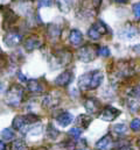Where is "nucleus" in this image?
I'll return each mask as SVG.
<instances>
[{"mask_svg":"<svg viewBox=\"0 0 140 150\" xmlns=\"http://www.w3.org/2000/svg\"><path fill=\"white\" fill-rule=\"evenodd\" d=\"M69 42L74 47H79L83 44V34L78 29H72L69 34Z\"/></svg>","mask_w":140,"mask_h":150,"instance_id":"2eb2a0df","label":"nucleus"},{"mask_svg":"<svg viewBox=\"0 0 140 150\" xmlns=\"http://www.w3.org/2000/svg\"><path fill=\"white\" fill-rule=\"evenodd\" d=\"M82 132H83L82 128H79V127H74V128H71L69 132H68V134H69V136L74 137L75 140H78V139L81 137Z\"/></svg>","mask_w":140,"mask_h":150,"instance_id":"393cba45","label":"nucleus"},{"mask_svg":"<svg viewBox=\"0 0 140 150\" xmlns=\"http://www.w3.org/2000/svg\"><path fill=\"white\" fill-rule=\"evenodd\" d=\"M46 134H47V137L49 140H56L59 137V135H60V132L53 123H48L47 125V129H46Z\"/></svg>","mask_w":140,"mask_h":150,"instance_id":"6ab92c4d","label":"nucleus"},{"mask_svg":"<svg viewBox=\"0 0 140 150\" xmlns=\"http://www.w3.org/2000/svg\"><path fill=\"white\" fill-rule=\"evenodd\" d=\"M107 32H109L107 26L105 25L103 21L98 20V21H96V22L89 28V30H88V36H89V38H91L92 41H97V40H99V38H102L103 35L107 34Z\"/></svg>","mask_w":140,"mask_h":150,"instance_id":"20e7f679","label":"nucleus"},{"mask_svg":"<svg viewBox=\"0 0 140 150\" xmlns=\"http://www.w3.org/2000/svg\"><path fill=\"white\" fill-rule=\"evenodd\" d=\"M120 111L113 106H106L104 107L101 113H99V117L104 121H107V122H111L113 120H116L119 115H120Z\"/></svg>","mask_w":140,"mask_h":150,"instance_id":"423d86ee","label":"nucleus"},{"mask_svg":"<svg viewBox=\"0 0 140 150\" xmlns=\"http://www.w3.org/2000/svg\"><path fill=\"white\" fill-rule=\"evenodd\" d=\"M16 20H18V15L13 11L6 9L5 13H4V28L7 29V27L12 26Z\"/></svg>","mask_w":140,"mask_h":150,"instance_id":"f3484780","label":"nucleus"},{"mask_svg":"<svg viewBox=\"0 0 140 150\" xmlns=\"http://www.w3.org/2000/svg\"><path fill=\"white\" fill-rule=\"evenodd\" d=\"M0 150H6V144L0 140Z\"/></svg>","mask_w":140,"mask_h":150,"instance_id":"473e14b6","label":"nucleus"},{"mask_svg":"<svg viewBox=\"0 0 140 150\" xmlns=\"http://www.w3.org/2000/svg\"><path fill=\"white\" fill-rule=\"evenodd\" d=\"M72 72L69 71V70H66V71H63L62 74H60V75L56 77V79H55V84L57 85V86H60V87H66V86H68L70 83L72 81Z\"/></svg>","mask_w":140,"mask_h":150,"instance_id":"9b49d317","label":"nucleus"},{"mask_svg":"<svg viewBox=\"0 0 140 150\" xmlns=\"http://www.w3.org/2000/svg\"><path fill=\"white\" fill-rule=\"evenodd\" d=\"M112 147H113V137L111 134H106L95 146L96 150H111Z\"/></svg>","mask_w":140,"mask_h":150,"instance_id":"f8f14e48","label":"nucleus"},{"mask_svg":"<svg viewBox=\"0 0 140 150\" xmlns=\"http://www.w3.org/2000/svg\"><path fill=\"white\" fill-rule=\"evenodd\" d=\"M71 59H72V54L68 50H60V51L55 52V55H54V61L60 67L68 65L71 62Z\"/></svg>","mask_w":140,"mask_h":150,"instance_id":"0eeeda50","label":"nucleus"},{"mask_svg":"<svg viewBox=\"0 0 140 150\" xmlns=\"http://www.w3.org/2000/svg\"><path fill=\"white\" fill-rule=\"evenodd\" d=\"M74 121V116L69 112H62L56 116V123L61 127H67Z\"/></svg>","mask_w":140,"mask_h":150,"instance_id":"ddd939ff","label":"nucleus"},{"mask_svg":"<svg viewBox=\"0 0 140 150\" xmlns=\"http://www.w3.org/2000/svg\"><path fill=\"white\" fill-rule=\"evenodd\" d=\"M40 150H46V149H40Z\"/></svg>","mask_w":140,"mask_h":150,"instance_id":"4c0bfd02","label":"nucleus"},{"mask_svg":"<svg viewBox=\"0 0 140 150\" xmlns=\"http://www.w3.org/2000/svg\"><path fill=\"white\" fill-rule=\"evenodd\" d=\"M98 49L99 47L96 44H85L83 45L78 52H77V57L79 61L84 62V63H90L92 61H95V58L98 56Z\"/></svg>","mask_w":140,"mask_h":150,"instance_id":"7ed1b4c3","label":"nucleus"},{"mask_svg":"<svg viewBox=\"0 0 140 150\" xmlns=\"http://www.w3.org/2000/svg\"><path fill=\"white\" fill-rule=\"evenodd\" d=\"M21 41H22V35L16 30H9L4 38V42L8 48H14L19 45Z\"/></svg>","mask_w":140,"mask_h":150,"instance_id":"39448f33","label":"nucleus"},{"mask_svg":"<svg viewBox=\"0 0 140 150\" xmlns=\"http://www.w3.org/2000/svg\"><path fill=\"white\" fill-rule=\"evenodd\" d=\"M18 77H19V80H21L22 83H27V81H28V80H27V78L22 75L21 72H19V74H18Z\"/></svg>","mask_w":140,"mask_h":150,"instance_id":"7c9ffc66","label":"nucleus"},{"mask_svg":"<svg viewBox=\"0 0 140 150\" xmlns=\"http://www.w3.org/2000/svg\"><path fill=\"white\" fill-rule=\"evenodd\" d=\"M133 13H134V16L140 20V2H137L133 5Z\"/></svg>","mask_w":140,"mask_h":150,"instance_id":"c85d7f7f","label":"nucleus"},{"mask_svg":"<svg viewBox=\"0 0 140 150\" xmlns=\"http://www.w3.org/2000/svg\"><path fill=\"white\" fill-rule=\"evenodd\" d=\"M110 55H111V51H110V49L107 47H99V49H98V56L106 58Z\"/></svg>","mask_w":140,"mask_h":150,"instance_id":"a878e982","label":"nucleus"},{"mask_svg":"<svg viewBox=\"0 0 140 150\" xmlns=\"http://www.w3.org/2000/svg\"><path fill=\"white\" fill-rule=\"evenodd\" d=\"M61 35V28L57 26V25H49L48 26V36L51 38V40H57Z\"/></svg>","mask_w":140,"mask_h":150,"instance_id":"aec40b11","label":"nucleus"},{"mask_svg":"<svg viewBox=\"0 0 140 150\" xmlns=\"http://www.w3.org/2000/svg\"><path fill=\"white\" fill-rule=\"evenodd\" d=\"M112 133L118 136H123L127 133V126L125 123H117L112 126Z\"/></svg>","mask_w":140,"mask_h":150,"instance_id":"412c9836","label":"nucleus"},{"mask_svg":"<svg viewBox=\"0 0 140 150\" xmlns=\"http://www.w3.org/2000/svg\"><path fill=\"white\" fill-rule=\"evenodd\" d=\"M15 134H14V130L11 129V128H5L2 132H1V137L5 140V141H12L14 139Z\"/></svg>","mask_w":140,"mask_h":150,"instance_id":"5701e85b","label":"nucleus"},{"mask_svg":"<svg viewBox=\"0 0 140 150\" xmlns=\"http://www.w3.org/2000/svg\"><path fill=\"white\" fill-rule=\"evenodd\" d=\"M53 0H37V7H51L53 6Z\"/></svg>","mask_w":140,"mask_h":150,"instance_id":"cd10ccee","label":"nucleus"},{"mask_svg":"<svg viewBox=\"0 0 140 150\" xmlns=\"http://www.w3.org/2000/svg\"><path fill=\"white\" fill-rule=\"evenodd\" d=\"M84 108L86 110V112L90 113V114H96V113H98L102 110V104L97 98L89 97L84 101Z\"/></svg>","mask_w":140,"mask_h":150,"instance_id":"6e6552de","label":"nucleus"},{"mask_svg":"<svg viewBox=\"0 0 140 150\" xmlns=\"http://www.w3.org/2000/svg\"><path fill=\"white\" fill-rule=\"evenodd\" d=\"M59 103H60V98H59L57 96L48 94V96H46V97L43 98V100H42V106H43L44 108L50 110V108L56 107V106L59 105Z\"/></svg>","mask_w":140,"mask_h":150,"instance_id":"4468645a","label":"nucleus"},{"mask_svg":"<svg viewBox=\"0 0 140 150\" xmlns=\"http://www.w3.org/2000/svg\"><path fill=\"white\" fill-rule=\"evenodd\" d=\"M138 35V29H137V27L136 26H133V25H126L125 26V28L123 29V32H121V38H127V40H131V38H136Z\"/></svg>","mask_w":140,"mask_h":150,"instance_id":"a211bd4d","label":"nucleus"},{"mask_svg":"<svg viewBox=\"0 0 140 150\" xmlns=\"http://www.w3.org/2000/svg\"><path fill=\"white\" fill-rule=\"evenodd\" d=\"M94 117L90 116V115H85V114H79L76 120H75V123H76V127H79L82 129H85L89 127V125L92 122Z\"/></svg>","mask_w":140,"mask_h":150,"instance_id":"dca6fc26","label":"nucleus"},{"mask_svg":"<svg viewBox=\"0 0 140 150\" xmlns=\"http://www.w3.org/2000/svg\"><path fill=\"white\" fill-rule=\"evenodd\" d=\"M24 96H25V93H24L22 86L21 85H13L6 94V103L8 106L19 107L24 100Z\"/></svg>","mask_w":140,"mask_h":150,"instance_id":"f03ea898","label":"nucleus"},{"mask_svg":"<svg viewBox=\"0 0 140 150\" xmlns=\"http://www.w3.org/2000/svg\"><path fill=\"white\" fill-rule=\"evenodd\" d=\"M118 150H133V149L130 148V147H121V148H119Z\"/></svg>","mask_w":140,"mask_h":150,"instance_id":"f704fd0d","label":"nucleus"},{"mask_svg":"<svg viewBox=\"0 0 140 150\" xmlns=\"http://www.w3.org/2000/svg\"><path fill=\"white\" fill-rule=\"evenodd\" d=\"M1 9H2V6H1V5H0V11H1Z\"/></svg>","mask_w":140,"mask_h":150,"instance_id":"e433bc0d","label":"nucleus"},{"mask_svg":"<svg viewBox=\"0 0 140 150\" xmlns=\"http://www.w3.org/2000/svg\"><path fill=\"white\" fill-rule=\"evenodd\" d=\"M132 51L136 54V55H138L140 56V44H137V45H133L132 47Z\"/></svg>","mask_w":140,"mask_h":150,"instance_id":"c756f323","label":"nucleus"},{"mask_svg":"<svg viewBox=\"0 0 140 150\" xmlns=\"http://www.w3.org/2000/svg\"><path fill=\"white\" fill-rule=\"evenodd\" d=\"M4 91H5V83L0 80V93L4 92Z\"/></svg>","mask_w":140,"mask_h":150,"instance_id":"2f4dec72","label":"nucleus"},{"mask_svg":"<svg viewBox=\"0 0 140 150\" xmlns=\"http://www.w3.org/2000/svg\"><path fill=\"white\" fill-rule=\"evenodd\" d=\"M138 146H139V148H140V139L138 140Z\"/></svg>","mask_w":140,"mask_h":150,"instance_id":"c9c22d12","label":"nucleus"},{"mask_svg":"<svg viewBox=\"0 0 140 150\" xmlns=\"http://www.w3.org/2000/svg\"><path fill=\"white\" fill-rule=\"evenodd\" d=\"M130 127H131V129H132L133 132H139L140 130V119H138V117L133 119V120L131 121V123H130Z\"/></svg>","mask_w":140,"mask_h":150,"instance_id":"bb28decb","label":"nucleus"},{"mask_svg":"<svg viewBox=\"0 0 140 150\" xmlns=\"http://www.w3.org/2000/svg\"><path fill=\"white\" fill-rule=\"evenodd\" d=\"M104 80V74L101 70L85 72L78 78V87L82 91H92L98 88Z\"/></svg>","mask_w":140,"mask_h":150,"instance_id":"f257e3e1","label":"nucleus"},{"mask_svg":"<svg viewBox=\"0 0 140 150\" xmlns=\"http://www.w3.org/2000/svg\"><path fill=\"white\" fill-rule=\"evenodd\" d=\"M41 45H42V42L36 35H31L24 41V48L27 51H34L36 49H39Z\"/></svg>","mask_w":140,"mask_h":150,"instance_id":"1a4fd4ad","label":"nucleus"},{"mask_svg":"<svg viewBox=\"0 0 140 150\" xmlns=\"http://www.w3.org/2000/svg\"><path fill=\"white\" fill-rule=\"evenodd\" d=\"M117 4H126L129 0H114Z\"/></svg>","mask_w":140,"mask_h":150,"instance_id":"72a5a7b5","label":"nucleus"},{"mask_svg":"<svg viewBox=\"0 0 140 150\" xmlns=\"http://www.w3.org/2000/svg\"><path fill=\"white\" fill-rule=\"evenodd\" d=\"M11 150H28V147L24 140H14L11 143Z\"/></svg>","mask_w":140,"mask_h":150,"instance_id":"4be33fe9","label":"nucleus"},{"mask_svg":"<svg viewBox=\"0 0 140 150\" xmlns=\"http://www.w3.org/2000/svg\"><path fill=\"white\" fill-rule=\"evenodd\" d=\"M27 88L32 93H42L46 90V85L41 79H29L27 81Z\"/></svg>","mask_w":140,"mask_h":150,"instance_id":"9d476101","label":"nucleus"},{"mask_svg":"<svg viewBox=\"0 0 140 150\" xmlns=\"http://www.w3.org/2000/svg\"><path fill=\"white\" fill-rule=\"evenodd\" d=\"M74 0H57V5L60 7L61 11L63 12H68L70 9V7L72 6Z\"/></svg>","mask_w":140,"mask_h":150,"instance_id":"b1692460","label":"nucleus"}]
</instances>
